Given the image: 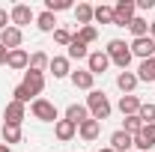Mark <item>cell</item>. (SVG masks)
Segmentation results:
<instances>
[{
  "label": "cell",
  "instance_id": "cell-1",
  "mask_svg": "<svg viewBox=\"0 0 155 152\" xmlns=\"http://www.w3.org/2000/svg\"><path fill=\"white\" fill-rule=\"evenodd\" d=\"M87 111L93 114V119L104 122V119L110 116V101H107V95L101 93V90H90V95H87Z\"/></svg>",
  "mask_w": 155,
  "mask_h": 152
},
{
  "label": "cell",
  "instance_id": "cell-2",
  "mask_svg": "<svg viewBox=\"0 0 155 152\" xmlns=\"http://www.w3.org/2000/svg\"><path fill=\"white\" fill-rule=\"evenodd\" d=\"M114 66H119L122 72H128V63H131V48L122 42V39H110L107 42V51H104Z\"/></svg>",
  "mask_w": 155,
  "mask_h": 152
},
{
  "label": "cell",
  "instance_id": "cell-3",
  "mask_svg": "<svg viewBox=\"0 0 155 152\" xmlns=\"http://www.w3.org/2000/svg\"><path fill=\"white\" fill-rule=\"evenodd\" d=\"M30 111H33V116L39 122H57V104L48 101V98H33Z\"/></svg>",
  "mask_w": 155,
  "mask_h": 152
},
{
  "label": "cell",
  "instance_id": "cell-4",
  "mask_svg": "<svg viewBox=\"0 0 155 152\" xmlns=\"http://www.w3.org/2000/svg\"><path fill=\"white\" fill-rule=\"evenodd\" d=\"M134 3L131 0H119L114 6V27H128L131 24V18H134Z\"/></svg>",
  "mask_w": 155,
  "mask_h": 152
},
{
  "label": "cell",
  "instance_id": "cell-5",
  "mask_svg": "<svg viewBox=\"0 0 155 152\" xmlns=\"http://www.w3.org/2000/svg\"><path fill=\"white\" fill-rule=\"evenodd\" d=\"M9 21H12V27H24V24H30V21H36V15H33V9L27 6V3H15L12 9H9Z\"/></svg>",
  "mask_w": 155,
  "mask_h": 152
},
{
  "label": "cell",
  "instance_id": "cell-6",
  "mask_svg": "<svg viewBox=\"0 0 155 152\" xmlns=\"http://www.w3.org/2000/svg\"><path fill=\"white\" fill-rule=\"evenodd\" d=\"M131 57H140V60H149V57H155V39L152 36H143V39H134L131 45Z\"/></svg>",
  "mask_w": 155,
  "mask_h": 152
},
{
  "label": "cell",
  "instance_id": "cell-7",
  "mask_svg": "<svg viewBox=\"0 0 155 152\" xmlns=\"http://www.w3.org/2000/svg\"><path fill=\"white\" fill-rule=\"evenodd\" d=\"M87 66H90V75H104L107 66H110V57H107L104 51H93V54L87 57Z\"/></svg>",
  "mask_w": 155,
  "mask_h": 152
},
{
  "label": "cell",
  "instance_id": "cell-8",
  "mask_svg": "<svg viewBox=\"0 0 155 152\" xmlns=\"http://www.w3.org/2000/svg\"><path fill=\"white\" fill-rule=\"evenodd\" d=\"M21 87H24L30 95H39L42 90H45V75H42V72H24Z\"/></svg>",
  "mask_w": 155,
  "mask_h": 152
},
{
  "label": "cell",
  "instance_id": "cell-9",
  "mask_svg": "<svg viewBox=\"0 0 155 152\" xmlns=\"http://www.w3.org/2000/svg\"><path fill=\"white\" fill-rule=\"evenodd\" d=\"M21 42H24V33H21L18 27H6V30L0 33V45H3L6 51H15V48H21Z\"/></svg>",
  "mask_w": 155,
  "mask_h": 152
},
{
  "label": "cell",
  "instance_id": "cell-10",
  "mask_svg": "<svg viewBox=\"0 0 155 152\" xmlns=\"http://www.w3.org/2000/svg\"><path fill=\"white\" fill-rule=\"evenodd\" d=\"M3 122L6 125H21L24 122V104L21 101H9L6 111H3Z\"/></svg>",
  "mask_w": 155,
  "mask_h": 152
},
{
  "label": "cell",
  "instance_id": "cell-11",
  "mask_svg": "<svg viewBox=\"0 0 155 152\" xmlns=\"http://www.w3.org/2000/svg\"><path fill=\"white\" fill-rule=\"evenodd\" d=\"M6 66H9V69H15V72H21V69H27V66H30V54H27L24 48H15V51H9Z\"/></svg>",
  "mask_w": 155,
  "mask_h": 152
},
{
  "label": "cell",
  "instance_id": "cell-12",
  "mask_svg": "<svg viewBox=\"0 0 155 152\" xmlns=\"http://www.w3.org/2000/svg\"><path fill=\"white\" fill-rule=\"evenodd\" d=\"M131 146H134V143H131V134H125L122 128L110 134V149L114 152H131Z\"/></svg>",
  "mask_w": 155,
  "mask_h": 152
},
{
  "label": "cell",
  "instance_id": "cell-13",
  "mask_svg": "<svg viewBox=\"0 0 155 152\" xmlns=\"http://www.w3.org/2000/svg\"><path fill=\"white\" fill-rule=\"evenodd\" d=\"M54 134H57V140L66 143V140H72V137L78 134V125L69 122V119H57V122H54Z\"/></svg>",
  "mask_w": 155,
  "mask_h": 152
},
{
  "label": "cell",
  "instance_id": "cell-14",
  "mask_svg": "<svg viewBox=\"0 0 155 152\" xmlns=\"http://www.w3.org/2000/svg\"><path fill=\"white\" fill-rule=\"evenodd\" d=\"M98 131H101V122H98V119H93V116H90V119H84V122L78 125V134H81L84 140H96Z\"/></svg>",
  "mask_w": 155,
  "mask_h": 152
},
{
  "label": "cell",
  "instance_id": "cell-15",
  "mask_svg": "<svg viewBox=\"0 0 155 152\" xmlns=\"http://www.w3.org/2000/svg\"><path fill=\"white\" fill-rule=\"evenodd\" d=\"M140 98L137 95H122L119 98V111H122V116H137V111H140Z\"/></svg>",
  "mask_w": 155,
  "mask_h": 152
},
{
  "label": "cell",
  "instance_id": "cell-16",
  "mask_svg": "<svg viewBox=\"0 0 155 152\" xmlns=\"http://www.w3.org/2000/svg\"><path fill=\"white\" fill-rule=\"evenodd\" d=\"M72 84H75L78 90H87V93H90V90H93V84H96V75H90V69H87V72H72Z\"/></svg>",
  "mask_w": 155,
  "mask_h": 152
},
{
  "label": "cell",
  "instance_id": "cell-17",
  "mask_svg": "<svg viewBox=\"0 0 155 152\" xmlns=\"http://www.w3.org/2000/svg\"><path fill=\"white\" fill-rule=\"evenodd\" d=\"M66 119H69V122H75V125H81L84 119H90L87 104H69V107H66Z\"/></svg>",
  "mask_w": 155,
  "mask_h": 152
},
{
  "label": "cell",
  "instance_id": "cell-18",
  "mask_svg": "<svg viewBox=\"0 0 155 152\" xmlns=\"http://www.w3.org/2000/svg\"><path fill=\"white\" fill-rule=\"evenodd\" d=\"M116 87H119L125 95H131V90L137 87V75L134 72H119V75H116Z\"/></svg>",
  "mask_w": 155,
  "mask_h": 152
},
{
  "label": "cell",
  "instance_id": "cell-19",
  "mask_svg": "<svg viewBox=\"0 0 155 152\" xmlns=\"http://www.w3.org/2000/svg\"><path fill=\"white\" fill-rule=\"evenodd\" d=\"M48 69L54 72V78H69L72 75V69H69V57H54L48 63Z\"/></svg>",
  "mask_w": 155,
  "mask_h": 152
},
{
  "label": "cell",
  "instance_id": "cell-20",
  "mask_svg": "<svg viewBox=\"0 0 155 152\" xmlns=\"http://www.w3.org/2000/svg\"><path fill=\"white\" fill-rule=\"evenodd\" d=\"M36 27L42 30V33H54V30H57V15H54V12H42V15H36Z\"/></svg>",
  "mask_w": 155,
  "mask_h": 152
},
{
  "label": "cell",
  "instance_id": "cell-21",
  "mask_svg": "<svg viewBox=\"0 0 155 152\" xmlns=\"http://www.w3.org/2000/svg\"><path fill=\"white\" fill-rule=\"evenodd\" d=\"M48 63H51V57H48L45 51H36V54L30 57V66H27V72H45V69H48Z\"/></svg>",
  "mask_w": 155,
  "mask_h": 152
},
{
  "label": "cell",
  "instance_id": "cell-22",
  "mask_svg": "<svg viewBox=\"0 0 155 152\" xmlns=\"http://www.w3.org/2000/svg\"><path fill=\"white\" fill-rule=\"evenodd\" d=\"M128 30L134 33V39H143V36H149V21L140 18V15H134V18H131V24H128Z\"/></svg>",
  "mask_w": 155,
  "mask_h": 152
},
{
  "label": "cell",
  "instance_id": "cell-23",
  "mask_svg": "<svg viewBox=\"0 0 155 152\" xmlns=\"http://www.w3.org/2000/svg\"><path fill=\"white\" fill-rule=\"evenodd\" d=\"M137 81H155V57L140 60V69H137Z\"/></svg>",
  "mask_w": 155,
  "mask_h": 152
},
{
  "label": "cell",
  "instance_id": "cell-24",
  "mask_svg": "<svg viewBox=\"0 0 155 152\" xmlns=\"http://www.w3.org/2000/svg\"><path fill=\"white\" fill-rule=\"evenodd\" d=\"M75 18L81 27H90V21H93V6L90 3H78L75 6Z\"/></svg>",
  "mask_w": 155,
  "mask_h": 152
},
{
  "label": "cell",
  "instance_id": "cell-25",
  "mask_svg": "<svg viewBox=\"0 0 155 152\" xmlns=\"http://www.w3.org/2000/svg\"><path fill=\"white\" fill-rule=\"evenodd\" d=\"M90 57V51H87V45L81 42V39H72V45H69V60H87Z\"/></svg>",
  "mask_w": 155,
  "mask_h": 152
},
{
  "label": "cell",
  "instance_id": "cell-26",
  "mask_svg": "<svg viewBox=\"0 0 155 152\" xmlns=\"http://www.w3.org/2000/svg\"><path fill=\"white\" fill-rule=\"evenodd\" d=\"M93 18H96L98 24H114V6H104V3L96 6V9H93Z\"/></svg>",
  "mask_w": 155,
  "mask_h": 152
},
{
  "label": "cell",
  "instance_id": "cell-27",
  "mask_svg": "<svg viewBox=\"0 0 155 152\" xmlns=\"http://www.w3.org/2000/svg\"><path fill=\"white\" fill-rule=\"evenodd\" d=\"M21 137H24V134H21V125H6V122H3V143H6V146H9V143H21Z\"/></svg>",
  "mask_w": 155,
  "mask_h": 152
},
{
  "label": "cell",
  "instance_id": "cell-28",
  "mask_svg": "<svg viewBox=\"0 0 155 152\" xmlns=\"http://www.w3.org/2000/svg\"><path fill=\"white\" fill-rule=\"evenodd\" d=\"M137 119H140L143 125H152V122H155V104H140V111H137Z\"/></svg>",
  "mask_w": 155,
  "mask_h": 152
},
{
  "label": "cell",
  "instance_id": "cell-29",
  "mask_svg": "<svg viewBox=\"0 0 155 152\" xmlns=\"http://www.w3.org/2000/svg\"><path fill=\"white\" fill-rule=\"evenodd\" d=\"M78 39H81L84 45H93V42L98 39V30L93 27V24H90V27H81V30H78Z\"/></svg>",
  "mask_w": 155,
  "mask_h": 152
},
{
  "label": "cell",
  "instance_id": "cell-30",
  "mask_svg": "<svg viewBox=\"0 0 155 152\" xmlns=\"http://www.w3.org/2000/svg\"><path fill=\"white\" fill-rule=\"evenodd\" d=\"M122 131L134 137V134H140V131H143V122H140L137 116H125V128H122Z\"/></svg>",
  "mask_w": 155,
  "mask_h": 152
},
{
  "label": "cell",
  "instance_id": "cell-31",
  "mask_svg": "<svg viewBox=\"0 0 155 152\" xmlns=\"http://www.w3.org/2000/svg\"><path fill=\"white\" fill-rule=\"evenodd\" d=\"M72 9V0H45V12H63Z\"/></svg>",
  "mask_w": 155,
  "mask_h": 152
},
{
  "label": "cell",
  "instance_id": "cell-32",
  "mask_svg": "<svg viewBox=\"0 0 155 152\" xmlns=\"http://www.w3.org/2000/svg\"><path fill=\"white\" fill-rule=\"evenodd\" d=\"M72 33H69V30H66V27H57V30H54V42H57V45H66V48H69V45H72Z\"/></svg>",
  "mask_w": 155,
  "mask_h": 152
},
{
  "label": "cell",
  "instance_id": "cell-33",
  "mask_svg": "<svg viewBox=\"0 0 155 152\" xmlns=\"http://www.w3.org/2000/svg\"><path fill=\"white\" fill-rule=\"evenodd\" d=\"M12 95H15V98H12V101H21V104H27V101H30V98H33V95L27 93V90H24V87H15V90H12Z\"/></svg>",
  "mask_w": 155,
  "mask_h": 152
},
{
  "label": "cell",
  "instance_id": "cell-34",
  "mask_svg": "<svg viewBox=\"0 0 155 152\" xmlns=\"http://www.w3.org/2000/svg\"><path fill=\"white\" fill-rule=\"evenodd\" d=\"M140 134H143V140H146L149 149H152V146H155V122H152V125H143V131H140Z\"/></svg>",
  "mask_w": 155,
  "mask_h": 152
},
{
  "label": "cell",
  "instance_id": "cell-35",
  "mask_svg": "<svg viewBox=\"0 0 155 152\" xmlns=\"http://www.w3.org/2000/svg\"><path fill=\"white\" fill-rule=\"evenodd\" d=\"M6 27H12V21H9V12H6V9L0 6V33H3Z\"/></svg>",
  "mask_w": 155,
  "mask_h": 152
},
{
  "label": "cell",
  "instance_id": "cell-36",
  "mask_svg": "<svg viewBox=\"0 0 155 152\" xmlns=\"http://www.w3.org/2000/svg\"><path fill=\"white\" fill-rule=\"evenodd\" d=\"M155 6V0H137L134 3V9H152Z\"/></svg>",
  "mask_w": 155,
  "mask_h": 152
},
{
  "label": "cell",
  "instance_id": "cell-37",
  "mask_svg": "<svg viewBox=\"0 0 155 152\" xmlns=\"http://www.w3.org/2000/svg\"><path fill=\"white\" fill-rule=\"evenodd\" d=\"M6 57H9V51H6V48L0 45V66H6Z\"/></svg>",
  "mask_w": 155,
  "mask_h": 152
},
{
  "label": "cell",
  "instance_id": "cell-38",
  "mask_svg": "<svg viewBox=\"0 0 155 152\" xmlns=\"http://www.w3.org/2000/svg\"><path fill=\"white\" fill-rule=\"evenodd\" d=\"M149 36L155 39V21H152V24H149Z\"/></svg>",
  "mask_w": 155,
  "mask_h": 152
},
{
  "label": "cell",
  "instance_id": "cell-39",
  "mask_svg": "<svg viewBox=\"0 0 155 152\" xmlns=\"http://www.w3.org/2000/svg\"><path fill=\"white\" fill-rule=\"evenodd\" d=\"M98 152H114V149H110V146H104V149H98Z\"/></svg>",
  "mask_w": 155,
  "mask_h": 152
},
{
  "label": "cell",
  "instance_id": "cell-40",
  "mask_svg": "<svg viewBox=\"0 0 155 152\" xmlns=\"http://www.w3.org/2000/svg\"><path fill=\"white\" fill-rule=\"evenodd\" d=\"M0 152H9V146H0Z\"/></svg>",
  "mask_w": 155,
  "mask_h": 152
},
{
  "label": "cell",
  "instance_id": "cell-41",
  "mask_svg": "<svg viewBox=\"0 0 155 152\" xmlns=\"http://www.w3.org/2000/svg\"><path fill=\"white\" fill-rule=\"evenodd\" d=\"M134 152H137V149H134Z\"/></svg>",
  "mask_w": 155,
  "mask_h": 152
}]
</instances>
